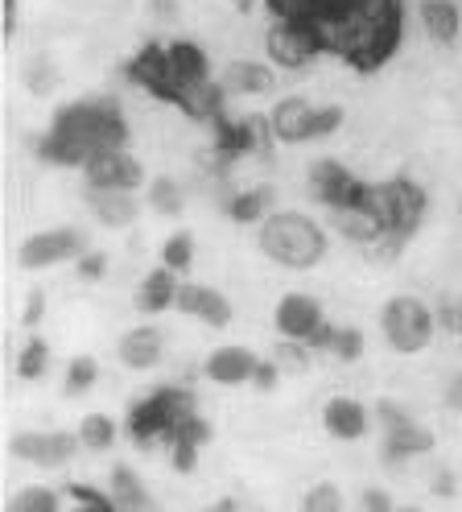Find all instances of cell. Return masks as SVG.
Wrapping results in <instances>:
<instances>
[{
  "mask_svg": "<svg viewBox=\"0 0 462 512\" xmlns=\"http://www.w3.org/2000/svg\"><path fill=\"white\" fill-rule=\"evenodd\" d=\"M128 145V124L112 95H91L54 112L50 128L38 137V157L46 166L83 170L91 157Z\"/></svg>",
  "mask_w": 462,
  "mask_h": 512,
  "instance_id": "6da1fadb",
  "label": "cell"
},
{
  "mask_svg": "<svg viewBox=\"0 0 462 512\" xmlns=\"http://www.w3.org/2000/svg\"><path fill=\"white\" fill-rule=\"evenodd\" d=\"M256 244L281 269H314L326 256V232L322 223L302 211H273L256 228Z\"/></svg>",
  "mask_w": 462,
  "mask_h": 512,
  "instance_id": "7a4b0ae2",
  "label": "cell"
},
{
  "mask_svg": "<svg viewBox=\"0 0 462 512\" xmlns=\"http://www.w3.org/2000/svg\"><path fill=\"white\" fill-rule=\"evenodd\" d=\"M368 203H372V211L380 215L384 232H388V236H384L376 248H368V252L376 256V261H392V256L409 244V236L421 228L429 199H425V190H421L413 178H388V182L368 186Z\"/></svg>",
  "mask_w": 462,
  "mask_h": 512,
  "instance_id": "3957f363",
  "label": "cell"
},
{
  "mask_svg": "<svg viewBox=\"0 0 462 512\" xmlns=\"http://www.w3.org/2000/svg\"><path fill=\"white\" fill-rule=\"evenodd\" d=\"M194 397L186 389H170V384H161L157 393H149L145 401H137L128 409V438L137 446H153V442H170L174 426L186 418V413H194Z\"/></svg>",
  "mask_w": 462,
  "mask_h": 512,
  "instance_id": "277c9868",
  "label": "cell"
},
{
  "mask_svg": "<svg viewBox=\"0 0 462 512\" xmlns=\"http://www.w3.org/2000/svg\"><path fill=\"white\" fill-rule=\"evenodd\" d=\"M380 331H384L392 351H401V356H417V351H425L429 343H434L438 314L413 294H396L380 310Z\"/></svg>",
  "mask_w": 462,
  "mask_h": 512,
  "instance_id": "5b68a950",
  "label": "cell"
},
{
  "mask_svg": "<svg viewBox=\"0 0 462 512\" xmlns=\"http://www.w3.org/2000/svg\"><path fill=\"white\" fill-rule=\"evenodd\" d=\"M376 422L384 426V463H401L413 455L434 451V430H425L405 405H396L392 397L376 401Z\"/></svg>",
  "mask_w": 462,
  "mask_h": 512,
  "instance_id": "8992f818",
  "label": "cell"
},
{
  "mask_svg": "<svg viewBox=\"0 0 462 512\" xmlns=\"http://www.w3.org/2000/svg\"><path fill=\"white\" fill-rule=\"evenodd\" d=\"M79 451H83V438L71 430H21L9 438V455L42 471L66 467Z\"/></svg>",
  "mask_w": 462,
  "mask_h": 512,
  "instance_id": "52a82bcc",
  "label": "cell"
},
{
  "mask_svg": "<svg viewBox=\"0 0 462 512\" xmlns=\"http://www.w3.org/2000/svg\"><path fill=\"white\" fill-rule=\"evenodd\" d=\"M87 252V236L79 228H46V232H33L21 240L17 248V265L25 273H38V269H54L66 261H79Z\"/></svg>",
  "mask_w": 462,
  "mask_h": 512,
  "instance_id": "ba28073f",
  "label": "cell"
},
{
  "mask_svg": "<svg viewBox=\"0 0 462 512\" xmlns=\"http://www.w3.org/2000/svg\"><path fill=\"white\" fill-rule=\"evenodd\" d=\"M264 50H269L273 67H285V71H297V67H310V62L326 50L322 34L306 21H281L269 29V38H264Z\"/></svg>",
  "mask_w": 462,
  "mask_h": 512,
  "instance_id": "9c48e42d",
  "label": "cell"
},
{
  "mask_svg": "<svg viewBox=\"0 0 462 512\" xmlns=\"http://www.w3.org/2000/svg\"><path fill=\"white\" fill-rule=\"evenodd\" d=\"M310 199L322 203L326 211H339V207H351L368 195V182H359L347 166H339L335 157H318L310 166Z\"/></svg>",
  "mask_w": 462,
  "mask_h": 512,
  "instance_id": "30bf717a",
  "label": "cell"
},
{
  "mask_svg": "<svg viewBox=\"0 0 462 512\" xmlns=\"http://www.w3.org/2000/svg\"><path fill=\"white\" fill-rule=\"evenodd\" d=\"M269 124H273V137L281 145H306V141H318V108L302 95H285V100L273 104L269 112Z\"/></svg>",
  "mask_w": 462,
  "mask_h": 512,
  "instance_id": "8fae6325",
  "label": "cell"
},
{
  "mask_svg": "<svg viewBox=\"0 0 462 512\" xmlns=\"http://www.w3.org/2000/svg\"><path fill=\"white\" fill-rule=\"evenodd\" d=\"M326 323L322 306L310 294H285L273 310V331L277 339H297V343H310L318 335V327Z\"/></svg>",
  "mask_w": 462,
  "mask_h": 512,
  "instance_id": "7c38bea8",
  "label": "cell"
},
{
  "mask_svg": "<svg viewBox=\"0 0 462 512\" xmlns=\"http://www.w3.org/2000/svg\"><path fill=\"white\" fill-rule=\"evenodd\" d=\"M83 178L87 186H108V190H137L145 186V170L132 153L124 149H112V153H99L83 166Z\"/></svg>",
  "mask_w": 462,
  "mask_h": 512,
  "instance_id": "4fadbf2b",
  "label": "cell"
},
{
  "mask_svg": "<svg viewBox=\"0 0 462 512\" xmlns=\"http://www.w3.org/2000/svg\"><path fill=\"white\" fill-rule=\"evenodd\" d=\"M83 203L87 211L95 215V223H104L108 232H124L137 223L141 207H137V195L132 190H108V186H87L83 190Z\"/></svg>",
  "mask_w": 462,
  "mask_h": 512,
  "instance_id": "5bb4252c",
  "label": "cell"
},
{
  "mask_svg": "<svg viewBox=\"0 0 462 512\" xmlns=\"http://www.w3.org/2000/svg\"><path fill=\"white\" fill-rule=\"evenodd\" d=\"M260 356L244 343H227V347H215L211 356L203 360V376L211 384H223V389H236V384H252V372H256Z\"/></svg>",
  "mask_w": 462,
  "mask_h": 512,
  "instance_id": "9a60e30c",
  "label": "cell"
},
{
  "mask_svg": "<svg viewBox=\"0 0 462 512\" xmlns=\"http://www.w3.org/2000/svg\"><path fill=\"white\" fill-rule=\"evenodd\" d=\"M178 310L198 318V323H207L211 331H223L231 327V318H236V306H231L215 285H190L182 281V294H178Z\"/></svg>",
  "mask_w": 462,
  "mask_h": 512,
  "instance_id": "2e32d148",
  "label": "cell"
},
{
  "mask_svg": "<svg viewBox=\"0 0 462 512\" xmlns=\"http://www.w3.org/2000/svg\"><path fill=\"white\" fill-rule=\"evenodd\" d=\"M128 75L137 79L145 91H153L157 100H178V79H174V67H170V54L165 46H145L137 58L128 62Z\"/></svg>",
  "mask_w": 462,
  "mask_h": 512,
  "instance_id": "e0dca14e",
  "label": "cell"
},
{
  "mask_svg": "<svg viewBox=\"0 0 462 512\" xmlns=\"http://www.w3.org/2000/svg\"><path fill=\"white\" fill-rule=\"evenodd\" d=\"M219 83H223L227 95L256 100V95L277 91V71L269 67V62H260V58H231L223 67V75H219Z\"/></svg>",
  "mask_w": 462,
  "mask_h": 512,
  "instance_id": "ac0fdd59",
  "label": "cell"
},
{
  "mask_svg": "<svg viewBox=\"0 0 462 512\" xmlns=\"http://www.w3.org/2000/svg\"><path fill=\"white\" fill-rule=\"evenodd\" d=\"M376 413H368V405L355 401V397H330L322 405V430L335 438V442H359L368 434Z\"/></svg>",
  "mask_w": 462,
  "mask_h": 512,
  "instance_id": "d6986e66",
  "label": "cell"
},
{
  "mask_svg": "<svg viewBox=\"0 0 462 512\" xmlns=\"http://www.w3.org/2000/svg\"><path fill=\"white\" fill-rule=\"evenodd\" d=\"M330 223H335V232H339L343 240L359 244L363 252L376 248V244L388 236V232H384V223H380V215H376V211H372V203H368V195H363L359 203H351V207L330 211Z\"/></svg>",
  "mask_w": 462,
  "mask_h": 512,
  "instance_id": "ffe728a7",
  "label": "cell"
},
{
  "mask_svg": "<svg viewBox=\"0 0 462 512\" xmlns=\"http://www.w3.org/2000/svg\"><path fill=\"white\" fill-rule=\"evenodd\" d=\"M161 356H165V335H161V327H149V323L124 331L116 343V360L128 372H149L161 364Z\"/></svg>",
  "mask_w": 462,
  "mask_h": 512,
  "instance_id": "44dd1931",
  "label": "cell"
},
{
  "mask_svg": "<svg viewBox=\"0 0 462 512\" xmlns=\"http://www.w3.org/2000/svg\"><path fill=\"white\" fill-rule=\"evenodd\" d=\"M178 294H182V281L174 269H149L137 285V294H132V306H137L141 314H165V310H178Z\"/></svg>",
  "mask_w": 462,
  "mask_h": 512,
  "instance_id": "7402d4cb",
  "label": "cell"
},
{
  "mask_svg": "<svg viewBox=\"0 0 462 512\" xmlns=\"http://www.w3.org/2000/svg\"><path fill=\"white\" fill-rule=\"evenodd\" d=\"M417 21L425 25L429 42L454 46L462 34V5L458 0H417Z\"/></svg>",
  "mask_w": 462,
  "mask_h": 512,
  "instance_id": "603a6c76",
  "label": "cell"
},
{
  "mask_svg": "<svg viewBox=\"0 0 462 512\" xmlns=\"http://www.w3.org/2000/svg\"><path fill=\"white\" fill-rule=\"evenodd\" d=\"M108 496L116 504V512H161L157 500L149 496L145 488V479L132 471V467H112V479H108Z\"/></svg>",
  "mask_w": 462,
  "mask_h": 512,
  "instance_id": "cb8c5ba5",
  "label": "cell"
},
{
  "mask_svg": "<svg viewBox=\"0 0 462 512\" xmlns=\"http://www.w3.org/2000/svg\"><path fill=\"white\" fill-rule=\"evenodd\" d=\"M165 54H170V67H174V79H178V95H182V87H190L198 79H211V62H207V50L203 46H194V42H170V46H165Z\"/></svg>",
  "mask_w": 462,
  "mask_h": 512,
  "instance_id": "d4e9b609",
  "label": "cell"
},
{
  "mask_svg": "<svg viewBox=\"0 0 462 512\" xmlns=\"http://www.w3.org/2000/svg\"><path fill=\"white\" fill-rule=\"evenodd\" d=\"M273 203H277V190L273 186H252V190H240V195L227 199V215L236 223H260L273 215Z\"/></svg>",
  "mask_w": 462,
  "mask_h": 512,
  "instance_id": "484cf974",
  "label": "cell"
},
{
  "mask_svg": "<svg viewBox=\"0 0 462 512\" xmlns=\"http://www.w3.org/2000/svg\"><path fill=\"white\" fill-rule=\"evenodd\" d=\"M145 203H149L157 215H165V219H178V215L186 211V190H182L178 178L161 174V178H149V182H145Z\"/></svg>",
  "mask_w": 462,
  "mask_h": 512,
  "instance_id": "4316f807",
  "label": "cell"
},
{
  "mask_svg": "<svg viewBox=\"0 0 462 512\" xmlns=\"http://www.w3.org/2000/svg\"><path fill=\"white\" fill-rule=\"evenodd\" d=\"M21 83H25V91H33V95H50V91L58 87L54 62H50L46 54H29V58L21 62Z\"/></svg>",
  "mask_w": 462,
  "mask_h": 512,
  "instance_id": "83f0119b",
  "label": "cell"
},
{
  "mask_svg": "<svg viewBox=\"0 0 462 512\" xmlns=\"http://www.w3.org/2000/svg\"><path fill=\"white\" fill-rule=\"evenodd\" d=\"M50 372V343L42 335H29L21 356H17V376L21 380H42Z\"/></svg>",
  "mask_w": 462,
  "mask_h": 512,
  "instance_id": "f1b7e54d",
  "label": "cell"
},
{
  "mask_svg": "<svg viewBox=\"0 0 462 512\" xmlns=\"http://www.w3.org/2000/svg\"><path fill=\"white\" fill-rule=\"evenodd\" d=\"M95 380H99V364L91 356H75L71 364H66V376H62V393L66 397H83L95 389Z\"/></svg>",
  "mask_w": 462,
  "mask_h": 512,
  "instance_id": "f546056e",
  "label": "cell"
},
{
  "mask_svg": "<svg viewBox=\"0 0 462 512\" xmlns=\"http://www.w3.org/2000/svg\"><path fill=\"white\" fill-rule=\"evenodd\" d=\"M116 422L108 418V413H87V418L79 422V438H83V446L87 451H108V446L116 442Z\"/></svg>",
  "mask_w": 462,
  "mask_h": 512,
  "instance_id": "4dcf8cb0",
  "label": "cell"
},
{
  "mask_svg": "<svg viewBox=\"0 0 462 512\" xmlns=\"http://www.w3.org/2000/svg\"><path fill=\"white\" fill-rule=\"evenodd\" d=\"M161 265L174 269L178 277L190 273V265H194V236L190 232H174L170 240L161 244Z\"/></svg>",
  "mask_w": 462,
  "mask_h": 512,
  "instance_id": "1f68e13d",
  "label": "cell"
},
{
  "mask_svg": "<svg viewBox=\"0 0 462 512\" xmlns=\"http://www.w3.org/2000/svg\"><path fill=\"white\" fill-rule=\"evenodd\" d=\"M9 512H62V496L54 488H21Z\"/></svg>",
  "mask_w": 462,
  "mask_h": 512,
  "instance_id": "d6a6232c",
  "label": "cell"
},
{
  "mask_svg": "<svg viewBox=\"0 0 462 512\" xmlns=\"http://www.w3.org/2000/svg\"><path fill=\"white\" fill-rule=\"evenodd\" d=\"M310 356H314V351H310L306 343H297V339H281V343L273 347L277 368H281V372H293V376H302V372L310 368Z\"/></svg>",
  "mask_w": 462,
  "mask_h": 512,
  "instance_id": "836d02e7",
  "label": "cell"
},
{
  "mask_svg": "<svg viewBox=\"0 0 462 512\" xmlns=\"http://www.w3.org/2000/svg\"><path fill=\"white\" fill-rule=\"evenodd\" d=\"M302 512H343V492L335 484H314L302 500Z\"/></svg>",
  "mask_w": 462,
  "mask_h": 512,
  "instance_id": "e575fe53",
  "label": "cell"
},
{
  "mask_svg": "<svg viewBox=\"0 0 462 512\" xmlns=\"http://www.w3.org/2000/svg\"><path fill=\"white\" fill-rule=\"evenodd\" d=\"M71 500H79V508H71V512H116L112 496L95 492V488H87V484H71Z\"/></svg>",
  "mask_w": 462,
  "mask_h": 512,
  "instance_id": "d590c367",
  "label": "cell"
},
{
  "mask_svg": "<svg viewBox=\"0 0 462 512\" xmlns=\"http://www.w3.org/2000/svg\"><path fill=\"white\" fill-rule=\"evenodd\" d=\"M335 360H343V364H355L359 356H363V331H355V327H339V339H335V351H330Z\"/></svg>",
  "mask_w": 462,
  "mask_h": 512,
  "instance_id": "8d00e7d4",
  "label": "cell"
},
{
  "mask_svg": "<svg viewBox=\"0 0 462 512\" xmlns=\"http://www.w3.org/2000/svg\"><path fill=\"white\" fill-rule=\"evenodd\" d=\"M75 269H79V277H83V281H99V277L108 273V256L87 248V252L79 256V261H75Z\"/></svg>",
  "mask_w": 462,
  "mask_h": 512,
  "instance_id": "74e56055",
  "label": "cell"
},
{
  "mask_svg": "<svg viewBox=\"0 0 462 512\" xmlns=\"http://www.w3.org/2000/svg\"><path fill=\"white\" fill-rule=\"evenodd\" d=\"M42 314H46V294H42V290H29V298H25V306H21V327L33 331V327L42 323Z\"/></svg>",
  "mask_w": 462,
  "mask_h": 512,
  "instance_id": "f35d334b",
  "label": "cell"
},
{
  "mask_svg": "<svg viewBox=\"0 0 462 512\" xmlns=\"http://www.w3.org/2000/svg\"><path fill=\"white\" fill-rule=\"evenodd\" d=\"M277 380H281L277 360H260L256 372H252V389H256V393H273V389H277Z\"/></svg>",
  "mask_w": 462,
  "mask_h": 512,
  "instance_id": "ab89813d",
  "label": "cell"
},
{
  "mask_svg": "<svg viewBox=\"0 0 462 512\" xmlns=\"http://www.w3.org/2000/svg\"><path fill=\"white\" fill-rule=\"evenodd\" d=\"M170 463H174V471H178V475H190V471L198 467V446L174 442V446H170Z\"/></svg>",
  "mask_w": 462,
  "mask_h": 512,
  "instance_id": "60d3db41",
  "label": "cell"
},
{
  "mask_svg": "<svg viewBox=\"0 0 462 512\" xmlns=\"http://www.w3.org/2000/svg\"><path fill=\"white\" fill-rule=\"evenodd\" d=\"M17 21H21V0H0V34H5V42L17 34Z\"/></svg>",
  "mask_w": 462,
  "mask_h": 512,
  "instance_id": "b9f144b4",
  "label": "cell"
},
{
  "mask_svg": "<svg viewBox=\"0 0 462 512\" xmlns=\"http://www.w3.org/2000/svg\"><path fill=\"white\" fill-rule=\"evenodd\" d=\"M363 512H401V508L392 504V496L384 488H368L363 492Z\"/></svg>",
  "mask_w": 462,
  "mask_h": 512,
  "instance_id": "7bdbcfd3",
  "label": "cell"
},
{
  "mask_svg": "<svg viewBox=\"0 0 462 512\" xmlns=\"http://www.w3.org/2000/svg\"><path fill=\"white\" fill-rule=\"evenodd\" d=\"M438 327L462 335V302H446V306H438Z\"/></svg>",
  "mask_w": 462,
  "mask_h": 512,
  "instance_id": "ee69618b",
  "label": "cell"
},
{
  "mask_svg": "<svg viewBox=\"0 0 462 512\" xmlns=\"http://www.w3.org/2000/svg\"><path fill=\"white\" fill-rule=\"evenodd\" d=\"M446 405L462 413V372H454V376H450V384H446Z\"/></svg>",
  "mask_w": 462,
  "mask_h": 512,
  "instance_id": "f6af8a7d",
  "label": "cell"
},
{
  "mask_svg": "<svg viewBox=\"0 0 462 512\" xmlns=\"http://www.w3.org/2000/svg\"><path fill=\"white\" fill-rule=\"evenodd\" d=\"M434 492H438L442 500H450V496L458 492V488H454V475H450V471H438V479H434Z\"/></svg>",
  "mask_w": 462,
  "mask_h": 512,
  "instance_id": "bcb514c9",
  "label": "cell"
},
{
  "mask_svg": "<svg viewBox=\"0 0 462 512\" xmlns=\"http://www.w3.org/2000/svg\"><path fill=\"white\" fill-rule=\"evenodd\" d=\"M153 5V13L161 17V21H174L178 17V0H149Z\"/></svg>",
  "mask_w": 462,
  "mask_h": 512,
  "instance_id": "7dc6e473",
  "label": "cell"
},
{
  "mask_svg": "<svg viewBox=\"0 0 462 512\" xmlns=\"http://www.w3.org/2000/svg\"><path fill=\"white\" fill-rule=\"evenodd\" d=\"M207 512H240V504H236V496H223V500H215Z\"/></svg>",
  "mask_w": 462,
  "mask_h": 512,
  "instance_id": "c3c4849f",
  "label": "cell"
},
{
  "mask_svg": "<svg viewBox=\"0 0 462 512\" xmlns=\"http://www.w3.org/2000/svg\"><path fill=\"white\" fill-rule=\"evenodd\" d=\"M227 5L236 9V13H256V5H260V0H227Z\"/></svg>",
  "mask_w": 462,
  "mask_h": 512,
  "instance_id": "681fc988",
  "label": "cell"
},
{
  "mask_svg": "<svg viewBox=\"0 0 462 512\" xmlns=\"http://www.w3.org/2000/svg\"><path fill=\"white\" fill-rule=\"evenodd\" d=\"M401 512H421V508H401Z\"/></svg>",
  "mask_w": 462,
  "mask_h": 512,
  "instance_id": "f907efd6",
  "label": "cell"
},
{
  "mask_svg": "<svg viewBox=\"0 0 462 512\" xmlns=\"http://www.w3.org/2000/svg\"><path fill=\"white\" fill-rule=\"evenodd\" d=\"M252 512H264V508H252Z\"/></svg>",
  "mask_w": 462,
  "mask_h": 512,
  "instance_id": "816d5d0a",
  "label": "cell"
},
{
  "mask_svg": "<svg viewBox=\"0 0 462 512\" xmlns=\"http://www.w3.org/2000/svg\"><path fill=\"white\" fill-rule=\"evenodd\" d=\"M458 5H462V0H458Z\"/></svg>",
  "mask_w": 462,
  "mask_h": 512,
  "instance_id": "f5cc1de1",
  "label": "cell"
}]
</instances>
